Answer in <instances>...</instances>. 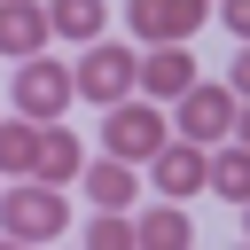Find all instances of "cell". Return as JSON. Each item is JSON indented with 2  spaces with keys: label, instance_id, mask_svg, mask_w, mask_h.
Listing matches in <instances>:
<instances>
[{
  "label": "cell",
  "instance_id": "obj_1",
  "mask_svg": "<svg viewBox=\"0 0 250 250\" xmlns=\"http://www.w3.org/2000/svg\"><path fill=\"white\" fill-rule=\"evenodd\" d=\"M0 234L8 242H55V234H70V195L55 180H8L0 188Z\"/></svg>",
  "mask_w": 250,
  "mask_h": 250
},
{
  "label": "cell",
  "instance_id": "obj_2",
  "mask_svg": "<svg viewBox=\"0 0 250 250\" xmlns=\"http://www.w3.org/2000/svg\"><path fill=\"white\" fill-rule=\"evenodd\" d=\"M164 141H172V117L156 109V94H125V102H109V109H102V148H109V156L148 164Z\"/></svg>",
  "mask_w": 250,
  "mask_h": 250
},
{
  "label": "cell",
  "instance_id": "obj_3",
  "mask_svg": "<svg viewBox=\"0 0 250 250\" xmlns=\"http://www.w3.org/2000/svg\"><path fill=\"white\" fill-rule=\"evenodd\" d=\"M70 78H78V102H102V109H109V102L141 94V55H133L125 39H109V31H102V39H86V55H78V70H70Z\"/></svg>",
  "mask_w": 250,
  "mask_h": 250
},
{
  "label": "cell",
  "instance_id": "obj_4",
  "mask_svg": "<svg viewBox=\"0 0 250 250\" xmlns=\"http://www.w3.org/2000/svg\"><path fill=\"white\" fill-rule=\"evenodd\" d=\"M211 8H219V0H125V39H133V47H164V39H195Z\"/></svg>",
  "mask_w": 250,
  "mask_h": 250
},
{
  "label": "cell",
  "instance_id": "obj_5",
  "mask_svg": "<svg viewBox=\"0 0 250 250\" xmlns=\"http://www.w3.org/2000/svg\"><path fill=\"white\" fill-rule=\"evenodd\" d=\"M8 102H16L23 117H39V125H47V117H62V109L78 102V78H70L62 62H47V55H23V62H16Z\"/></svg>",
  "mask_w": 250,
  "mask_h": 250
},
{
  "label": "cell",
  "instance_id": "obj_6",
  "mask_svg": "<svg viewBox=\"0 0 250 250\" xmlns=\"http://www.w3.org/2000/svg\"><path fill=\"white\" fill-rule=\"evenodd\" d=\"M234 109H242V102H234V86H203V78H195V86L172 102V133H188V141L219 148V141L234 133Z\"/></svg>",
  "mask_w": 250,
  "mask_h": 250
},
{
  "label": "cell",
  "instance_id": "obj_7",
  "mask_svg": "<svg viewBox=\"0 0 250 250\" xmlns=\"http://www.w3.org/2000/svg\"><path fill=\"white\" fill-rule=\"evenodd\" d=\"M148 188H156V195H172V203H188L195 188H211V148H203V141H188V133H172V141L148 156Z\"/></svg>",
  "mask_w": 250,
  "mask_h": 250
},
{
  "label": "cell",
  "instance_id": "obj_8",
  "mask_svg": "<svg viewBox=\"0 0 250 250\" xmlns=\"http://www.w3.org/2000/svg\"><path fill=\"white\" fill-rule=\"evenodd\" d=\"M47 39H55V16H47V0H0V55H8V62H23V55H47Z\"/></svg>",
  "mask_w": 250,
  "mask_h": 250
},
{
  "label": "cell",
  "instance_id": "obj_9",
  "mask_svg": "<svg viewBox=\"0 0 250 250\" xmlns=\"http://www.w3.org/2000/svg\"><path fill=\"white\" fill-rule=\"evenodd\" d=\"M188 86H195V55H188V39L141 47V94H156V102H180Z\"/></svg>",
  "mask_w": 250,
  "mask_h": 250
},
{
  "label": "cell",
  "instance_id": "obj_10",
  "mask_svg": "<svg viewBox=\"0 0 250 250\" xmlns=\"http://www.w3.org/2000/svg\"><path fill=\"white\" fill-rule=\"evenodd\" d=\"M78 172H86V148H78V133H70L62 117H47V125H39V164H31V180L78 188Z\"/></svg>",
  "mask_w": 250,
  "mask_h": 250
},
{
  "label": "cell",
  "instance_id": "obj_11",
  "mask_svg": "<svg viewBox=\"0 0 250 250\" xmlns=\"http://www.w3.org/2000/svg\"><path fill=\"white\" fill-rule=\"evenodd\" d=\"M211 195H219V203H234V211L250 203V141H234V133H227V141L211 148Z\"/></svg>",
  "mask_w": 250,
  "mask_h": 250
},
{
  "label": "cell",
  "instance_id": "obj_12",
  "mask_svg": "<svg viewBox=\"0 0 250 250\" xmlns=\"http://www.w3.org/2000/svg\"><path fill=\"white\" fill-rule=\"evenodd\" d=\"M39 164V117H0V180H31Z\"/></svg>",
  "mask_w": 250,
  "mask_h": 250
},
{
  "label": "cell",
  "instance_id": "obj_13",
  "mask_svg": "<svg viewBox=\"0 0 250 250\" xmlns=\"http://www.w3.org/2000/svg\"><path fill=\"white\" fill-rule=\"evenodd\" d=\"M133 227H141V242H148V250H188V242H195V219H188L172 195H164V203H148Z\"/></svg>",
  "mask_w": 250,
  "mask_h": 250
},
{
  "label": "cell",
  "instance_id": "obj_14",
  "mask_svg": "<svg viewBox=\"0 0 250 250\" xmlns=\"http://www.w3.org/2000/svg\"><path fill=\"white\" fill-rule=\"evenodd\" d=\"M47 16H55V39H70V47L109 31V0H47Z\"/></svg>",
  "mask_w": 250,
  "mask_h": 250
},
{
  "label": "cell",
  "instance_id": "obj_15",
  "mask_svg": "<svg viewBox=\"0 0 250 250\" xmlns=\"http://www.w3.org/2000/svg\"><path fill=\"white\" fill-rule=\"evenodd\" d=\"M78 188H86L102 211H125V203H133V164H125V156H102V164L78 172Z\"/></svg>",
  "mask_w": 250,
  "mask_h": 250
},
{
  "label": "cell",
  "instance_id": "obj_16",
  "mask_svg": "<svg viewBox=\"0 0 250 250\" xmlns=\"http://www.w3.org/2000/svg\"><path fill=\"white\" fill-rule=\"evenodd\" d=\"M86 242H94V250H133V242H141V227H133L125 211H102V219L86 227Z\"/></svg>",
  "mask_w": 250,
  "mask_h": 250
},
{
  "label": "cell",
  "instance_id": "obj_17",
  "mask_svg": "<svg viewBox=\"0 0 250 250\" xmlns=\"http://www.w3.org/2000/svg\"><path fill=\"white\" fill-rule=\"evenodd\" d=\"M211 16H219V23H227V31H234V39H250V0H219V8H211Z\"/></svg>",
  "mask_w": 250,
  "mask_h": 250
},
{
  "label": "cell",
  "instance_id": "obj_18",
  "mask_svg": "<svg viewBox=\"0 0 250 250\" xmlns=\"http://www.w3.org/2000/svg\"><path fill=\"white\" fill-rule=\"evenodd\" d=\"M227 86H234V102H250V39H242V55L227 62Z\"/></svg>",
  "mask_w": 250,
  "mask_h": 250
},
{
  "label": "cell",
  "instance_id": "obj_19",
  "mask_svg": "<svg viewBox=\"0 0 250 250\" xmlns=\"http://www.w3.org/2000/svg\"><path fill=\"white\" fill-rule=\"evenodd\" d=\"M234 141H250V102H242V109H234Z\"/></svg>",
  "mask_w": 250,
  "mask_h": 250
},
{
  "label": "cell",
  "instance_id": "obj_20",
  "mask_svg": "<svg viewBox=\"0 0 250 250\" xmlns=\"http://www.w3.org/2000/svg\"><path fill=\"white\" fill-rule=\"evenodd\" d=\"M242 234H250V203H242Z\"/></svg>",
  "mask_w": 250,
  "mask_h": 250
},
{
  "label": "cell",
  "instance_id": "obj_21",
  "mask_svg": "<svg viewBox=\"0 0 250 250\" xmlns=\"http://www.w3.org/2000/svg\"><path fill=\"white\" fill-rule=\"evenodd\" d=\"M0 188H8V180H0Z\"/></svg>",
  "mask_w": 250,
  "mask_h": 250
}]
</instances>
